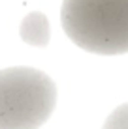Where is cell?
Masks as SVG:
<instances>
[{"instance_id": "1", "label": "cell", "mask_w": 128, "mask_h": 129, "mask_svg": "<svg viewBox=\"0 0 128 129\" xmlns=\"http://www.w3.org/2000/svg\"><path fill=\"white\" fill-rule=\"evenodd\" d=\"M60 21L68 38L89 52L128 51V0H64Z\"/></svg>"}, {"instance_id": "2", "label": "cell", "mask_w": 128, "mask_h": 129, "mask_svg": "<svg viewBox=\"0 0 128 129\" xmlns=\"http://www.w3.org/2000/svg\"><path fill=\"white\" fill-rule=\"evenodd\" d=\"M57 105V86L43 71L8 68L0 71V129H38Z\"/></svg>"}, {"instance_id": "3", "label": "cell", "mask_w": 128, "mask_h": 129, "mask_svg": "<svg viewBox=\"0 0 128 129\" xmlns=\"http://www.w3.org/2000/svg\"><path fill=\"white\" fill-rule=\"evenodd\" d=\"M19 36L23 38L25 43L32 47H47L51 39V30H49V21L43 13L32 11L23 19L19 26Z\"/></svg>"}, {"instance_id": "4", "label": "cell", "mask_w": 128, "mask_h": 129, "mask_svg": "<svg viewBox=\"0 0 128 129\" xmlns=\"http://www.w3.org/2000/svg\"><path fill=\"white\" fill-rule=\"evenodd\" d=\"M104 129H128V105H121L105 120Z\"/></svg>"}]
</instances>
